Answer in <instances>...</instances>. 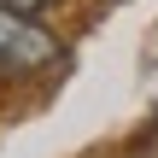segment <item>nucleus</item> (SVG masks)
Wrapping results in <instances>:
<instances>
[{"mask_svg": "<svg viewBox=\"0 0 158 158\" xmlns=\"http://www.w3.org/2000/svg\"><path fill=\"white\" fill-rule=\"evenodd\" d=\"M59 35L41 29L29 12H12L0 6V82H23V76H41L59 64Z\"/></svg>", "mask_w": 158, "mask_h": 158, "instance_id": "nucleus-1", "label": "nucleus"}, {"mask_svg": "<svg viewBox=\"0 0 158 158\" xmlns=\"http://www.w3.org/2000/svg\"><path fill=\"white\" fill-rule=\"evenodd\" d=\"M0 6H12V12H29V18H35V12H47V6H59V0H0Z\"/></svg>", "mask_w": 158, "mask_h": 158, "instance_id": "nucleus-2", "label": "nucleus"}]
</instances>
